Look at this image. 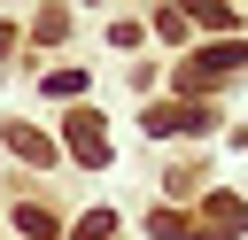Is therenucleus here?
I'll return each mask as SVG.
<instances>
[{"mask_svg":"<svg viewBox=\"0 0 248 240\" xmlns=\"http://www.w3.org/2000/svg\"><path fill=\"white\" fill-rule=\"evenodd\" d=\"M16 225H23L31 240H54V217H46V209H16Z\"/></svg>","mask_w":248,"mask_h":240,"instance_id":"nucleus-7","label":"nucleus"},{"mask_svg":"<svg viewBox=\"0 0 248 240\" xmlns=\"http://www.w3.org/2000/svg\"><path fill=\"white\" fill-rule=\"evenodd\" d=\"M62 139H70V155H78L85 170H101V163H108V132H101V116H93V108H70V132H62Z\"/></svg>","mask_w":248,"mask_h":240,"instance_id":"nucleus-2","label":"nucleus"},{"mask_svg":"<svg viewBox=\"0 0 248 240\" xmlns=\"http://www.w3.org/2000/svg\"><path fill=\"white\" fill-rule=\"evenodd\" d=\"M108 232H116V209H85L78 217V240H108Z\"/></svg>","mask_w":248,"mask_h":240,"instance_id":"nucleus-5","label":"nucleus"},{"mask_svg":"<svg viewBox=\"0 0 248 240\" xmlns=\"http://www.w3.org/2000/svg\"><path fill=\"white\" fill-rule=\"evenodd\" d=\"M8 147H16L23 163H54V147H46V132H31V124H8Z\"/></svg>","mask_w":248,"mask_h":240,"instance_id":"nucleus-4","label":"nucleus"},{"mask_svg":"<svg viewBox=\"0 0 248 240\" xmlns=\"http://www.w3.org/2000/svg\"><path fill=\"white\" fill-rule=\"evenodd\" d=\"M232 70H248V39H225V46H202V54H186L178 85L194 93V85H209V77H232Z\"/></svg>","mask_w":248,"mask_h":240,"instance_id":"nucleus-1","label":"nucleus"},{"mask_svg":"<svg viewBox=\"0 0 248 240\" xmlns=\"http://www.w3.org/2000/svg\"><path fill=\"white\" fill-rule=\"evenodd\" d=\"M232 232H248V201H240V194H209L194 240H232Z\"/></svg>","mask_w":248,"mask_h":240,"instance_id":"nucleus-3","label":"nucleus"},{"mask_svg":"<svg viewBox=\"0 0 248 240\" xmlns=\"http://www.w3.org/2000/svg\"><path fill=\"white\" fill-rule=\"evenodd\" d=\"M46 93H54V101H70V93H85V70H54V77H46Z\"/></svg>","mask_w":248,"mask_h":240,"instance_id":"nucleus-6","label":"nucleus"}]
</instances>
